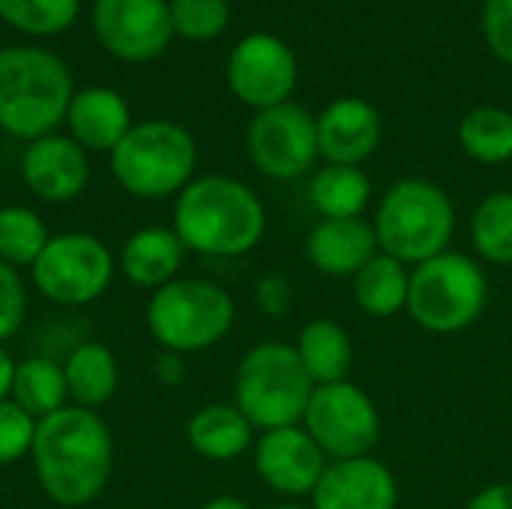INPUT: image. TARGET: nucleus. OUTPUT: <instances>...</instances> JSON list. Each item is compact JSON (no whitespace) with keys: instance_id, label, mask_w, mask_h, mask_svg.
I'll use <instances>...</instances> for the list:
<instances>
[{"instance_id":"1","label":"nucleus","mask_w":512,"mask_h":509,"mask_svg":"<svg viewBox=\"0 0 512 509\" xmlns=\"http://www.w3.org/2000/svg\"><path fill=\"white\" fill-rule=\"evenodd\" d=\"M30 462L39 489L57 507L93 504L114 471V435L99 411L66 405L36 423Z\"/></svg>"},{"instance_id":"2","label":"nucleus","mask_w":512,"mask_h":509,"mask_svg":"<svg viewBox=\"0 0 512 509\" xmlns=\"http://www.w3.org/2000/svg\"><path fill=\"white\" fill-rule=\"evenodd\" d=\"M186 252L204 258H243L267 234V210L255 189L237 177H195L174 201V222Z\"/></svg>"},{"instance_id":"3","label":"nucleus","mask_w":512,"mask_h":509,"mask_svg":"<svg viewBox=\"0 0 512 509\" xmlns=\"http://www.w3.org/2000/svg\"><path fill=\"white\" fill-rule=\"evenodd\" d=\"M75 96L69 66L45 48H0V129L18 141H36L66 123Z\"/></svg>"},{"instance_id":"4","label":"nucleus","mask_w":512,"mask_h":509,"mask_svg":"<svg viewBox=\"0 0 512 509\" xmlns=\"http://www.w3.org/2000/svg\"><path fill=\"white\" fill-rule=\"evenodd\" d=\"M372 231L378 252L417 267L450 249L456 234V207L438 183L405 177L378 201Z\"/></svg>"},{"instance_id":"5","label":"nucleus","mask_w":512,"mask_h":509,"mask_svg":"<svg viewBox=\"0 0 512 509\" xmlns=\"http://www.w3.org/2000/svg\"><path fill=\"white\" fill-rule=\"evenodd\" d=\"M111 174L129 195L141 201L177 198L198 168V144L192 132L174 120L132 123L126 138L108 153Z\"/></svg>"},{"instance_id":"6","label":"nucleus","mask_w":512,"mask_h":509,"mask_svg":"<svg viewBox=\"0 0 512 509\" xmlns=\"http://www.w3.org/2000/svg\"><path fill=\"white\" fill-rule=\"evenodd\" d=\"M489 306V279L465 252H441L411 267L408 318L435 336H453L480 321Z\"/></svg>"},{"instance_id":"7","label":"nucleus","mask_w":512,"mask_h":509,"mask_svg":"<svg viewBox=\"0 0 512 509\" xmlns=\"http://www.w3.org/2000/svg\"><path fill=\"white\" fill-rule=\"evenodd\" d=\"M315 384L303 369L297 348L285 342H261L249 348L234 375V405L255 432L300 426Z\"/></svg>"},{"instance_id":"8","label":"nucleus","mask_w":512,"mask_h":509,"mask_svg":"<svg viewBox=\"0 0 512 509\" xmlns=\"http://www.w3.org/2000/svg\"><path fill=\"white\" fill-rule=\"evenodd\" d=\"M144 321L162 351L186 357L219 345L237 321V306L216 282L174 279L150 294Z\"/></svg>"},{"instance_id":"9","label":"nucleus","mask_w":512,"mask_h":509,"mask_svg":"<svg viewBox=\"0 0 512 509\" xmlns=\"http://www.w3.org/2000/svg\"><path fill=\"white\" fill-rule=\"evenodd\" d=\"M117 258L108 243L87 231L51 234L30 267L33 288L57 306H90L111 288Z\"/></svg>"},{"instance_id":"10","label":"nucleus","mask_w":512,"mask_h":509,"mask_svg":"<svg viewBox=\"0 0 512 509\" xmlns=\"http://www.w3.org/2000/svg\"><path fill=\"white\" fill-rule=\"evenodd\" d=\"M300 426L333 462L369 456L381 438L378 405L354 381L315 387Z\"/></svg>"},{"instance_id":"11","label":"nucleus","mask_w":512,"mask_h":509,"mask_svg":"<svg viewBox=\"0 0 512 509\" xmlns=\"http://www.w3.org/2000/svg\"><path fill=\"white\" fill-rule=\"evenodd\" d=\"M246 153L264 177L273 180L303 177L321 156L315 117L294 102L255 111L246 129Z\"/></svg>"},{"instance_id":"12","label":"nucleus","mask_w":512,"mask_h":509,"mask_svg":"<svg viewBox=\"0 0 512 509\" xmlns=\"http://www.w3.org/2000/svg\"><path fill=\"white\" fill-rule=\"evenodd\" d=\"M225 78H228L231 93L243 105L264 111V108L288 102V96L297 87L300 66H297L294 48L285 39H279L276 33L258 30V33L243 36L234 45L228 66H225Z\"/></svg>"},{"instance_id":"13","label":"nucleus","mask_w":512,"mask_h":509,"mask_svg":"<svg viewBox=\"0 0 512 509\" xmlns=\"http://www.w3.org/2000/svg\"><path fill=\"white\" fill-rule=\"evenodd\" d=\"M93 33L117 60L150 63L174 36L168 0H96Z\"/></svg>"},{"instance_id":"14","label":"nucleus","mask_w":512,"mask_h":509,"mask_svg":"<svg viewBox=\"0 0 512 509\" xmlns=\"http://www.w3.org/2000/svg\"><path fill=\"white\" fill-rule=\"evenodd\" d=\"M327 468V456L312 441L303 426H285L261 432L255 441V471L267 489L285 498L312 495L321 474Z\"/></svg>"},{"instance_id":"15","label":"nucleus","mask_w":512,"mask_h":509,"mask_svg":"<svg viewBox=\"0 0 512 509\" xmlns=\"http://www.w3.org/2000/svg\"><path fill=\"white\" fill-rule=\"evenodd\" d=\"M21 180L45 204H66L90 183L87 150L69 135H42L21 153Z\"/></svg>"},{"instance_id":"16","label":"nucleus","mask_w":512,"mask_h":509,"mask_svg":"<svg viewBox=\"0 0 512 509\" xmlns=\"http://www.w3.org/2000/svg\"><path fill=\"white\" fill-rule=\"evenodd\" d=\"M309 498L312 509H396L399 480L372 456L339 459L327 462Z\"/></svg>"},{"instance_id":"17","label":"nucleus","mask_w":512,"mask_h":509,"mask_svg":"<svg viewBox=\"0 0 512 509\" xmlns=\"http://www.w3.org/2000/svg\"><path fill=\"white\" fill-rule=\"evenodd\" d=\"M318 153L327 165H363L381 141L378 108L360 96H342L315 117Z\"/></svg>"},{"instance_id":"18","label":"nucleus","mask_w":512,"mask_h":509,"mask_svg":"<svg viewBox=\"0 0 512 509\" xmlns=\"http://www.w3.org/2000/svg\"><path fill=\"white\" fill-rule=\"evenodd\" d=\"M66 126L69 138L78 141L87 153H111L132 129L129 102L111 87L75 90L66 111Z\"/></svg>"},{"instance_id":"19","label":"nucleus","mask_w":512,"mask_h":509,"mask_svg":"<svg viewBox=\"0 0 512 509\" xmlns=\"http://www.w3.org/2000/svg\"><path fill=\"white\" fill-rule=\"evenodd\" d=\"M372 255H378V240L366 219H321L306 237L309 264L333 279H354Z\"/></svg>"},{"instance_id":"20","label":"nucleus","mask_w":512,"mask_h":509,"mask_svg":"<svg viewBox=\"0 0 512 509\" xmlns=\"http://www.w3.org/2000/svg\"><path fill=\"white\" fill-rule=\"evenodd\" d=\"M186 261V246L180 243L174 228L147 225L132 231L117 255L120 273L144 291H159L162 285L174 282Z\"/></svg>"},{"instance_id":"21","label":"nucleus","mask_w":512,"mask_h":509,"mask_svg":"<svg viewBox=\"0 0 512 509\" xmlns=\"http://www.w3.org/2000/svg\"><path fill=\"white\" fill-rule=\"evenodd\" d=\"M186 441L201 459L234 462L249 447H255V426L234 402H213L189 417Z\"/></svg>"},{"instance_id":"22","label":"nucleus","mask_w":512,"mask_h":509,"mask_svg":"<svg viewBox=\"0 0 512 509\" xmlns=\"http://www.w3.org/2000/svg\"><path fill=\"white\" fill-rule=\"evenodd\" d=\"M63 372H66V387H69V405L99 411L117 396L120 363L114 351L102 342L75 345L63 363Z\"/></svg>"},{"instance_id":"23","label":"nucleus","mask_w":512,"mask_h":509,"mask_svg":"<svg viewBox=\"0 0 512 509\" xmlns=\"http://www.w3.org/2000/svg\"><path fill=\"white\" fill-rule=\"evenodd\" d=\"M294 348L315 387L348 381V372L354 366V345H351V333L339 321L333 318L306 321Z\"/></svg>"},{"instance_id":"24","label":"nucleus","mask_w":512,"mask_h":509,"mask_svg":"<svg viewBox=\"0 0 512 509\" xmlns=\"http://www.w3.org/2000/svg\"><path fill=\"white\" fill-rule=\"evenodd\" d=\"M354 303L369 318H393L408 309V288H411V267L378 252L372 255L351 279Z\"/></svg>"},{"instance_id":"25","label":"nucleus","mask_w":512,"mask_h":509,"mask_svg":"<svg viewBox=\"0 0 512 509\" xmlns=\"http://www.w3.org/2000/svg\"><path fill=\"white\" fill-rule=\"evenodd\" d=\"M309 201L321 219H363L372 180L360 165H324L309 183Z\"/></svg>"},{"instance_id":"26","label":"nucleus","mask_w":512,"mask_h":509,"mask_svg":"<svg viewBox=\"0 0 512 509\" xmlns=\"http://www.w3.org/2000/svg\"><path fill=\"white\" fill-rule=\"evenodd\" d=\"M21 411H27L36 423L63 411L69 405V387L63 363L51 357H27L15 369V384L9 396Z\"/></svg>"},{"instance_id":"27","label":"nucleus","mask_w":512,"mask_h":509,"mask_svg":"<svg viewBox=\"0 0 512 509\" xmlns=\"http://www.w3.org/2000/svg\"><path fill=\"white\" fill-rule=\"evenodd\" d=\"M459 144L465 156L480 165H504L512 159V111L480 105L459 123Z\"/></svg>"},{"instance_id":"28","label":"nucleus","mask_w":512,"mask_h":509,"mask_svg":"<svg viewBox=\"0 0 512 509\" xmlns=\"http://www.w3.org/2000/svg\"><path fill=\"white\" fill-rule=\"evenodd\" d=\"M471 243L486 264L512 267V192H492L477 204Z\"/></svg>"},{"instance_id":"29","label":"nucleus","mask_w":512,"mask_h":509,"mask_svg":"<svg viewBox=\"0 0 512 509\" xmlns=\"http://www.w3.org/2000/svg\"><path fill=\"white\" fill-rule=\"evenodd\" d=\"M48 240H51V231L33 207H24V204L0 207V261L3 264L15 270L33 267Z\"/></svg>"},{"instance_id":"30","label":"nucleus","mask_w":512,"mask_h":509,"mask_svg":"<svg viewBox=\"0 0 512 509\" xmlns=\"http://www.w3.org/2000/svg\"><path fill=\"white\" fill-rule=\"evenodd\" d=\"M81 0H0V18L30 36L63 33L78 18Z\"/></svg>"},{"instance_id":"31","label":"nucleus","mask_w":512,"mask_h":509,"mask_svg":"<svg viewBox=\"0 0 512 509\" xmlns=\"http://www.w3.org/2000/svg\"><path fill=\"white\" fill-rule=\"evenodd\" d=\"M171 27L189 42H213L231 21L228 0H168Z\"/></svg>"},{"instance_id":"32","label":"nucleus","mask_w":512,"mask_h":509,"mask_svg":"<svg viewBox=\"0 0 512 509\" xmlns=\"http://www.w3.org/2000/svg\"><path fill=\"white\" fill-rule=\"evenodd\" d=\"M36 435V420L21 411L12 399L0 402V468L15 465L18 459L30 456Z\"/></svg>"},{"instance_id":"33","label":"nucleus","mask_w":512,"mask_h":509,"mask_svg":"<svg viewBox=\"0 0 512 509\" xmlns=\"http://www.w3.org/2000/svg\"><path fill=\"white\" fill-rule=\"evenodd\" d=\"M27 318V285L21 270L0 261V345L12 339Z\"/></svg>"},{"instance_id":"34","label":"nucleus","mask_w":512,"mask_h":509,"mask_svg":"<svg viewBox=\"0 0 512 509\" xmlns=\"http://www.w3.org/2000/svg\"><path fill=\"white\" fill-rule=\"evenodd\" d=\"M483 36L492 54L512 66V0H486Z\"/></svg>"},{"instance_id":"35","label":"nucleus","mask_w":512,"mask_h":509,"mask_svg":"<svg viewBox=\"0 0 512 509\" xmlns=\"http://www.w3.org/2000/svg\"><path fill=\"white\" fill-rule=\"evenodd\" d=\"M255 306L267 318H288L294 309V285L282 273H267L255 282Z\"/></svg>"},{"instance_id":"36","label":"nucleus","mask_w":512,"mask_h":509,"mask_svg":"<svg viewBox=\"0 0 512 509\" xmlns=\"http://www.w3.org/2000/svg\"><path fill=\"white\" fill-rule=\"evenodd\" d=\"M465 509H512V480H498L480 489Z\"/></svg>"},{"instance_id":"37","label":"nucleus","mask_w":512,"mask_h":509,"mask_svg":"<svg viewBox=\"0 0 512 509\" xmlns=\"http://www.w3.org/2000/svg\"><path fill=\"white\" fill-rule=\"evenodd\" d=\"M153 375H156V381H159L162 387H168V390L180 387V384L186 381V375H189V372H186V363H183V354L162 351V354L156 357Z\"/></svg>"},{"instance_id":"38","label":"nucleus","mask_w":512,"mask_h":509,"mask_svg":"<svg viewBox=\"0 0 512 509\" xmlns=\"http://www.w3.org/2000/svg\"><path fill=\"white\" fill-rule=\"evenodd\" d=\"M15 369L18 363L12 360V354L0 345V402L12 396V384H15Z\"/></svg>"},{"instance_id":"39","label":"nucleus","mask_w":512,"mask_h":509,"mask_svg":"<svg viewBox=\"0 0 512 509\" xmlns=\"http://www.w3.org/2000/svg\"><path fill=\"white\" fill-rule=\"evenodd\" d=\"M201 509H252L243 498H237V495H216V498H210L207 504Z\"/></svg>"},{"instance_id":"40","label":"nucleus","mask_w":512,"mask_h":509,"mask_svg":"<svg viewBox=\"0 0 512 509\" xmlns=\"http://www.w3.org/2000/svg\"><path fill=\"white\" fill-rule=\"evenodd\" d=\"M270 509H312V507H297V504H279V507H270Z\"/></svg>"}]
</instances>
